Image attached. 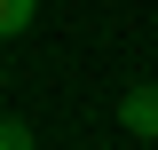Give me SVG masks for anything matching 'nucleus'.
<instances>
[{"mask_svg":"<svg viewBox=\"0 0 158 150\" xmlns=\"http://www.w3.org/2000/svg\"><path fill=\"white\" fill-rule=\"evenodd\" d=\"M118 127H127V134H142V142H158V87H150V79L118 95Z\"/></svg>","mask_w":158,"mask_h":150,"instance_id":"obj_1","label":"nucleus"},{"mask_svg":"<svg viewBox=\"0 0 158 150\" xmlns=\"http://www.w3.org/2000/svg\"><path fill=\"white\" fill-rule=\"evenodd\" d=\"M32 16H40V0H0V40L32 32Z\"/></svg>","mask_w":158,"mask_h":150,"instance_id":"obj_2","label":"nucleus"},{"mask_svg":"<svg viewBox=\"0 0 158 150\" xmlns=\"http://www.w3.org/2000/svg\"><path fill=\"white\" fill-rule=\"evenodd\" d=\"M0 150H32V127L24 119H0Z\"/></svg>","mask_w":158,"mask_h":150,"instance_id":"obj_3","label":"nucleus"},{"mask_svg":"<svg viewBox=\"0 0 158 150\" xmlns=\"http://www.w3.org/2000/svg\"><path fill=\"white\" fill-rule=\"evenodd\" d=\"M0 87H8V63H0Z\"/></svg>","mask_w":158,"mask_h":150,"instance_id":"obj_4","label":"nucleus"}]
</instances>
